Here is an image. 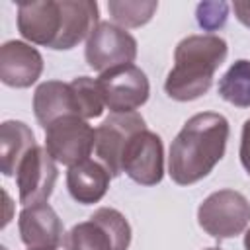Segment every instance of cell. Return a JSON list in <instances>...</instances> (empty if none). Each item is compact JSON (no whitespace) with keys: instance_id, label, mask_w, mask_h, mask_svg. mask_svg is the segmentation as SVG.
I'll return each mask as SVG.
<instances>
[{"instance_id":"obj_1","label":"cell","mask_w":250,"mask_h":250,"mask_svg":"<svg viewBox=\"0 0 250 250\" xmlns=\"http://www.w3.org/2000/svg\"><path fill=\"white\" fill-rule=\"evenodd\" d=\"M229 121L221 113L203 111L189 117L170 145L168 174L178 186L203 180L225 156Z\"/></svg>"},{"instance_id":"obj_2","label":"cell","mask_w":250,"mask_h":250,"mask_svg":"<svg viewBox=\"0 0 250 250\" xmlns=\"http://www.w3.org/2000/svg\"><path fill=\"white\" fill-rule=\"evenodd\" d=\"M227 53V41L213 33L182 39L174 51V66L164 82L166 94L178 102H191L207 94Z\"/></svg>"},{"instance_id":"obj_3","label":"cell","mask_w":250,"mask_h":250,"mask_svg":"<svg viewBox=\"0 0 250 250\" xmlns=\"http://www.w3.org/2000/svg\"><path fill=\"white\" fill-rule=\"evenodd\" d=\"M129 244L131 227L111 207L96 209L88 221L74 225L62 240L64 250H127Z\"/></svg>"},{"instance_id":"obj_4","label":"cell","mask_w":250,"mask_h":250,"mask_svg":"<svg viewBox=\"0 0 250 250\" xmlns=\"http://www.w3.org/2000/svg\"><path fill=\"white\" fill-rule=\"evenodd\" d=\"M199 227L213 238H232L250 223V203L234 189H219L203 199L197 209Z\"/></svg>"},{"instance_id":"obj_5","label":"cell","mask_w":250,"mask_h":250,"mask_svg":"<svg viewBox=\"0 0 250 250\" xmlns=\"http://www.w3.org/2000/svg\"><path fill=\"white\" fill-rule=\"evenodd\" d=\"M45 148L55 162L70 168L90 158L96 148V129L78 115H64L45 129Z\"/></svg>"},{"instance_id":"obj_6","label":"cell","mask_w":250,"mask_h":250,"mask_svg":"<svg viewBox=\"0 0 250 250\" xmlns=\"http://www.w3.org/2000/svg\"><path fill=\"white\" fill-rule=\"evenodd\" d=\"M86 62L96 72L104 74L115 66L133 64L137 57V41L123 27L100 21L86 39Z\"/></svg>"},{"instance_id":"obj_7","label":"cell","mask_w":250,"mask_h":250,"mask_svg":"<svg viewBox=\"0 0 250 250\" xmlns=\"http://www.w3.org/2000/svg\"><path fill=\"white\" fill-rule=\"evenodd\" d=\"M98 86L104 98L105 107L111 113H129L141 107L150 94L146 74L135 64L115 66L104 74H100Z\"/></svg>"},{"instance_id":"obj_8","label":"cell","mask_w":250,"mask_h":250,"mask_svg":"<svg viewBox=\"0 0 250 250\" xmlns=\"http://www.w3.org/2000/svg\"><path fill=\"white\" fill-rule=\"evenodd\" d=\"M146 129V123L141 113L129 111V113H111L104 123L96 129V156L102 160V164L109 170L111 176H119L121 160L125 146L129 141L139 133Z\"/></svg>"},{"instance_id":"obj_9","label":"cell","mask_w":250,"mask_h":250,"mask_svg":"<svg viewBox=\"0 0 250 250\" xmlns=\"http://www.w3.org/2000/svg\"><path fill=\"white\" fill-rule=\"evenodd\" d=\"M121 170L141 186H156L164 176V148L162 139L143 129L125 146Z\"/></svg>"},{"instance_id":"obj_10","label":"cell","mask_w":250,"mask_h":250,"mask_svg":"<svg viewBox=\"0 0 250 250\" xmlns=\"http://www.w3.org/2000/svg\"><path fill=\"white\" fill-rule=\"evenodd\" d=\"M57 164L45 146H33L20 162L16 172L20 201L23 207L47 203L57 182Z\"/></svg>"},{"instance_id":"obj_11","label":"cell","mask_w":250,"mask_h":250,"mask_svg":"<svg viewBox=\"0 0 250 250\" xmlns=\"http://www.w3.org/2000/svg\"><path fill=\"white\" fill-rule=\"evenodd\" d=\"M18 29L23 39L55 49L62 29L61 0H33L18 4Z\"/></svg>"},{"instance_id":"obj_12","label":"cell","mask_w":250,"mask_h":250,"mask_svg":"<svg viewBox=\"0 0 250 250\" xmlns=\"http://www.w3.org/2000/svg\"><path fill=\"white\" fill-rule=\"evenodd\" d=\"M18 227L21 242L29 250H57L64 240L62 223L49 203L23 207Z\"/></svg>"},{"instance_id":"obj_13","label":"cell","mask_w":250,"mask_h":250,"mask_svg":"<svg viewBox=\"0 0 250 250\" xmlns=\"http://www.w3.org/2000/svg\"><path fill=\"white\" fill-rule=\"evenodd\" d=\"M43 72L41 53L23 41H6L0 47V78L12 88H29Z\"/></svg>"},{"instance_id":"obj_14","label":"cell","mask_w":250,"mask_h":250,"mask_svg":"<svg viewBox=\"0 0 250 250\" xmlns=\"http://www.w3.org/2000/svg\"><path fill=\"white\" fill-rule=\"evenodd\" d=\"M62 6V29L55 51H66L76 47L82 39L90 37V33L100 23L98 4L92 0H61Z\"/></svg>"},{"instance_id":"obj_15","label":"cell","mask_w":250,"mask_h":250,"mask_svg":"<svg viewBox=\"0 0 250 250\" xmlns=\"http://www.w3.org/2000/svg\"><path fill=\"white\" fill-rule=\"evenodd\" d=\"M33 113L43 129L64 115H78L72 86L59 80H47L33 94Z\"/></svg>"},{"instance_id":"obj_16","label":"cell","mask_w":250,"mask_h":250,"mask_svg":"<svg viewBox=\"0 0 250 250\" xmlns=\"http://www.w3.org/2000/svg\"><path fill=\"white\" fill-rule=\"evenodd\" d=\"M109 170L96 160H84L74 164L66 172V188L74 201L82 205L98 203L109 188Z\"/></svg>"},{"instance_id":"obj_17","label":"cell","mask_w":250,"mask_h":250,"mask_svg":"<svg viewBox=\"0 0 250 250\" xmlns=\"http://www.w3.org/2000/svg\"><path fill=\"white\" fill-rule=\"evenodd\" d=\"M35 146L33 131L23 121H4L0 125V170L4 176H14L20 162Z\"/></svg>"},{"instance_id":"obj_18","label":"cell","mask_w":250,"mask_h":250,"mask_svg":"<svg viewBox=\"0 0 250 250\" xmlns=\"http://www.w3.org/2000/svg\"><path fill=\"white\" fill-rule=\"evenodd\" d=\"M219 96L236 105L250 107V61L238 59L219 80Z\"/></svg>"},{"instance_id":"obj_19","label":"cell","mask_w":250,"mask_h":250,"mask_svg":"<svg viewBox=\"0 0 250 250\" xmlns=\"http://www.w3.org/2000/svg\"><path fill=\"white\" fill-rule=\"evenodd\" d=\"M158 2L154 0H111L107 2V10L115 23L121 27H141L145 25L156 12Z\"/></svg>"},{"instance_id":"obj_20","label":"cell","mask_w":250,"mask_h":250,"mask_svg":"<svg viewBox=\"0 0 250 250\" xmlns=\"http://www.w3.org/2000/svg\"><path fill=\"white\" fill-rule=\"evenodd\" d=\"M70 86H72V92H74L78 117L94 119V117H100L104 113L105 104H104L98 80L88 78V76H78L70 82Z\"/></svg>"},{"instance_id":"obj_21","label":"cell","mask_w":250,"mask_h":250,"mask_svg":"<svg viewBox=\"0 0 250 250\" xmlns=\"http://www.w3.org/2000/svg\"><path fill=\"white\" fill-rule=\"evenodd\" d=\"M195 18L201 29L205 31H217L225 25L229 18V4L227 2H201L197 4Z\"/></svg>"},{"instance_id":"obj_22","label":"cell","mask_w":250,"mask_h":250,"mask_svg":"<svg viewBox=\"0 0 250 250\" xmlns=\"http://www.w3.org/2000/svg\"><path fill=\"white\" fill-rule=\"evenodd\" d=\"M240 162L244 170L250 174V119L242 125V139H240Z\"/></svg>"},{"instance_id":"obj_23","label":"cell","mask_w":250,"mask_h":250,"mask_svg":"<svg viewBox=\"0 0 250 250\" xmlns=\"http://www.w3.org/2000/svg\"><path fill=\"white\" fill-rule=\"evenodd\" d=\"M232 10H234V16L238 18V21L244 23L246 27H250V2L236 0V2H232Z\"/></svg>"},{"instance_id":"obj_24","label":"cell","mask_w":250,"mask_h":250,"mask_svg":"<svg viewBox=\"0 0 250 250\" xmlns=\"http://www.w3.org/2000/svg\"><path fill=\"white\" fill-rule=\"evenodd\" d=\"M244 250H250V229L244 234Z\"/></svg>"},{"instance_id":"obj_25","label":"cell","mask_w":250,"mask_h":250,"mask_svg":"<svg viewBox=\"0 0 250 250\" xmlns=\"http://www.w3.org/2000/svg\"><path fill=\"white\" fill-rule=\"evenodd\" d=\"M205 250H221V248H205Z\"/></svg>"}]
</instances>
